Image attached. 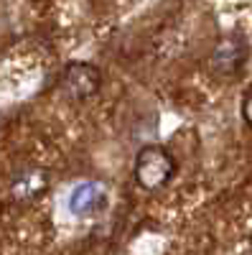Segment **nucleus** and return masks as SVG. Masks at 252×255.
I'll use <instances>...</instances> for the list:
<instances>
[{"label": "nucleus", "mask_w": 252, "mask_h": 255, "mask_svg": "<svg viewBox=\"0 0 252 255\" xmlns=\"http://www.w3.org/2000/svg\"><path fill=\"white\" fill-rule=\"evenodd\" d=\"M49 186V176L41 168H23L15 179H13V197L15 199H33L41 191H46Z\"/></svg>", "instance_id": "20e7f679"}, {"label": "nucleus", "mask_w": 252, "mask_h": 255, "mask_svg": "<svg viewBox=\"0 0 252 255\" xmlns=\"http://www.w3.org/2000/svg\"><path fill=\"white\" fill-rule=\"evenodd\" d=\"M99 84H102V74L89 61H72L64 69V74H61V90L74 102H84L94 97L99 92Z\"/></svg>", "instance_id": "f03ea898"}, {"label": "nucleus", "mask_w": 252, "mask_h": 255, "mask_svg": "<svg viewBox=\"0 0 252 255\" xmlns=\"http://www.w3.org/2000/svg\"><path fill=\"white\" fill-rule=\"evenodd\" d=\"M247 61V44L242 38H224L212 51V69L219 77H232Z\"/></svg>", "instance_id": "7ed1b4c3"}, {"label": "nucleus", "mask_w": 252, "mask_h": 255, "mask_svg": "<svg viewBox=\"0 0 252 255\" xmlns=\"http://www.w3.org/2000/svg\"><path fill=\"white\" fill-rule=\"evenodd\" d=\"M173 171H176V161L163 145H145L135 156L133 176H135V184L145 191H156L163 184H168Z\"/></svg>", "instance_id": "f257e3e1"}, {"label": "nucleus", "mask_w": 252, "mask_h": 255, "mask_svg": "<svg viewBox=\"0 0 252 255\" xmlns=\"http://www.w3.org/2000/svg\"><path fill=\"white\" fill-rule=\"evenodd\" d=\"M102 197V186L99 184H79L74 191H72V197H69V207L74 215H87L89 209H94V204L99 202Z\"/></svg>", "instance_id": "39448f33"}, {"label": "nucleus", "mask_w": 252, "mask_h": 255, "mask_svg": "<svg viewBox=\"0 0 252 255\" xmlns=\"http://www.w3.org/2000/svg\"><path fill=\"white\" fill-rule=\"evenodd\" d=\"M242 118H245V123L252 128V87H250V92H247L245 100H242Z\"/></svg>", "instance_id": "423d86ee"}]
</instances>
